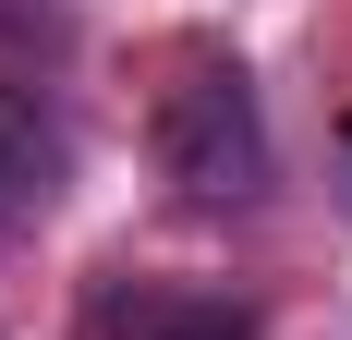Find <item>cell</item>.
Returning a JSON list of instances; mask_svg holds the SVG:
<instances>
[{
    "label": "cell",
    "instance_id": "obj_1",
    "mask_svg": "<svg viewBox=\"0 0 352 340\" xmlns=\"http://www.w3.org/2000/svg\"><path fill=\"white\" fill-rule=\"evenodd\" d=\"M158 170L182 206H255L267 195V109H255L243 61H195L158 98Z\"/></svg>",
    "mask_w": 352,
    "mask_h": 340
},
{
    "label": "cell",
    "instance_id": "obj_2",
    "mask_svg": "<svg viewBox=\"0 0 352 340\" xmlns=\"http://www.w3.org/2000/svg\"><path fill=\"white\" fill-rule=\"evenodd\" d=\"M109 340H255L243 292H182V279H134V292H98Z\"/></svg>",
    "mask_w": 352,
    "mask_h": 340
},
{
    "label": "cell",
    "instance_id": "obj_3",
    "mask_svg": "<svg viewBox=\"0 0 352 340\" xmlns=\"http://www.w3.org/2000/svg\"><path fill=\"white\" fill-rule=\"evenodd\" d=\"M36 195H49V146H36L25 109H0V219H12V206H36Z\"/></svg>",
    "mask_w": 352,
    "mask_h": 340
},
{
    "label": "cell",
    "instance_id": "obj_4",
    "mask_svg": "<svg viewBox=\"0 0 352 340\" xmlns=\"http://www.w3.org/2000/svg\"><path fill=\"white\" fill-rule=\"evenodd\" d=\"M340 170H352V134H340Z\"/></svg>",
    "mask_w": 352,
    "mask_h": 340
}]
</instances>
